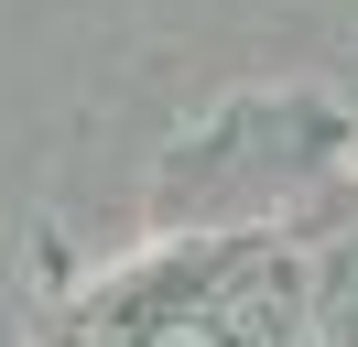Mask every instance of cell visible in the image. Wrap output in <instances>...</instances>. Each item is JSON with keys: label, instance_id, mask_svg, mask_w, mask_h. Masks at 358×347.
Segmentation results:
<instances>
[{"label": "cell", "instance_id": "1", "mask_svg": "<svg viewBox=\"0 0 358 347\" xmlns=\"http://www.w3.org/2000/svg\"><path fill=\"white\" fill-rule=\"evenodd\" d=\"M152 347H217V325H152Z\"/></svg>", "mask_w": 358, "mask_h": 347}]
</instances>
